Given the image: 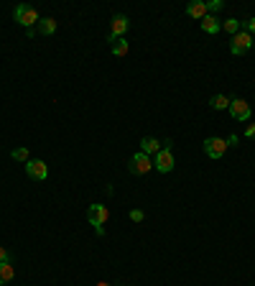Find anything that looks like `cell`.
<instances>
[{
	"mask_svg": "<svg viewBox=\"0 0 255 286\" xmlns=\"http://www.w3.org/2000/svg\"><path fill=\"white\" fill-rule=\"evenodd\" d=\"M16 21L26 28H34V26H38V21H41V16H38V10L34 8V5H16Z\"/></svg>",
	"mask_w": 255,
	"mask_h": 286,
	"instance_id": "1",
	"label": "cell"
},
{
	"mask_svg": "<svg viewBox=\"0 0 255 286\" xmlns=\"http://www.w3.org/2000/svg\"><path fill=\"white\" fill-rule=\"evenodd\" d=\"M87 217H89V222L95 225L97 235H102V233H105V230H102V225L108 222L110 212H108V207H105V204H89V209H87Z\"/></svg>",
	"mask_w": 255,
	"mask_h": 286,
	"instance_id": "2",
	"label": "cell"
},
{
	"mask_svg": "<svg viewBox=\"0 0 255 286\" xmlns=\"http://www.w3.org/2000/svg\"><path fill=\"white\" fill-rule=\"evenodd\" d=\"M151 169H153V161H151V156H146L143 151L136 154V156L128 161V171H130V174H138V176H141V174H148Z\"/></svg>",
	"mask_w": 255,
	"mask_h": 286,
	"instance_id": "3",
	"label": "cell"
},
{
	"mask_svg": "<svg viewBox=\"0 0 255 286\" xmlns=\"http://www.w3.org/2000/svg\"><path fill=\"white\" fill-rule=\"evenodd\" d=\"M128 28H130V21L128 16H123V13H117V16L112 18L110 23V34H108V41H117V39H123V34H128Z\"/></svg>",
	"mask_w": 255,
	"mask_h": 286,
	"instance_id": "4",
	"label": "cell"
},
{
	"mask_svg": "<svg viewBox=\"0 0 255 286\" xmlns=\"http://www.w3.org/2000/svg\"><path fill=\"white\" fill-rule=\"evenodd\" d=\"M250 46H253V36H250L248 31H237V34L232 36V41H230V51H232L235 56L250 51Z\"/></svg>",
	"mask_w": 255,
	"mask_h": 286,
	"instance_id": "5",
	"label": "cell"
},
{
	"mask_svg": "<svg viewBox=\"0 0 255 286\" xmlns=\"http://www.w3.org/2000/svg\"><path fill=\"white\" fill-rule=\"evenodd\" d=\"M224 151H227V141H224V138H215V135H212V138L204 141V154L209 159H222Z\"/></svg>",
	"mask_w": 255,
	"mask_h": 286,
	"instance_id": "6",
	"label": "cell"
},
{
	"mask_svg": "<svg viewBox=\"0 0 255 286\" xmlns=\"http://www.w3.org/2000/svg\"><path fill=\"white\" fill-rule=\"evenodd\" d=\"M26 174L36 179V182H43V179L49 176V166H46V161H38V159H31V161H26Z\"/></svg>",
	"mask_w": 255,
	"mask_h": 286,
	"instance_id": "7",
	"label": "cell"
},
{
	"mask_svg": "<svg viewBox=\"0 0 255 286\" xmlns=\"http://www.w3.org/2000/svg\"><path fill=\"white\" fill-rule=\"evenodd\" d=\"M230 115L235 118V120H250V102L248 100H243V97H235V100H230Z\"/></svg>",
	"mask_w": 255,
	"mask_h": 286,
	"instance_id": "8",
	"label": "cell"
},
{
	"mask_svg": "<svg viewBox=\"0 0 255 286\" xmlns=\"http://www.w3.org/2000/svg\"><path fill=\"white\" fill-rule=\"evenodd\" d=\"M153 166H156V171H161V174H169V171L174 169V156H171L169 148H161V151L156 154Z\"/></svg>",
	"mask_w": 255,
	"mask_h": 286,
	"instance_id": "9",
	"label": "cell"
},
{
	"mask_svg": "<svg viewBox=\"0 0 255 286\" xmlns=\"http://www.w3.org/2000/svg\"><path fill=\"white\" fill-rule=\"evenodd\" d=\"M202 31H204V34H217V31H222V21H219L217 16H209V13H207V16L202 18Z\"/></svg>",
	"mask_w": 255,
	"mask_h": 286,
	"instance_id": "10",
	"label": "cell"
},
{
	"mask_svg": "<svg viewBox=\"0 0 255 286\" xmlns=\"http://www.w3.org/2000/svg\"><path fill=\"white\" fill-rule=\"evenodd\" d=\"M186 16L202 21V18L207 16V3H204V0H194V3H189V5H186Z\"/></svg>",
	"mask_w": 255,
	"mask_h": 286,
	"instance_id": "11",
	"label": "cell"
},
{
	"mask_svg": "<svg viewBox=\"0 0 255 286\" xmlns=\"http://www.w3.org/2000/svg\"><path fill=\"white\" fill-rule=\"evenodd\" d=\"M141 148H143V154H146V156L158 154V151H161V141H156V138H148V135H146V138L141 141Z\"/></svg>",
	"mask_w": 255,
	"mask_h": 286,
	"instance_id": "12",
	"label": "cell"
},
{
	"mask_svg": "<svg viewBox=\"0 0 255 286\" xmlns=\"http://www.w3.org/2000/svg\"><path fill=\"white\" fill-rule=\"evenodd\" d=\"M38 31H41L43 36H51V34L56 31V21H54L51 16H46V18H41V21H38Z\"/></svg>",
	"mask_w": 255,
	"mask_h": 286,
	"instance_id": "13",
	"label": "cell"
},
{
	"mask_svg": "<svg viewBox=\"0 0 255 286\" xmlns=\"http://www.w3.org/2000/svg\"><path fill=\"white\" fill-rule=\"evenodd\" d=\"M13 276H16V268L10 266V261L8 263H0V286H5Z\"/></svg>",
	"mask_w": 255,
	"mask_h": 286,
	"instance_id": "14",
	"label": "cell"
},
{
	"mask_svg": "<svg viewBox=\"0 0 255 286\" xmlns=\"http://www.w3.org/2000/svg\"><path fill=\"white\" fill-rule=\"evenodd\" d=\"M209 105H212L215 110H227V108H230V97H224V95H215L212 100H209Z\"/></svg>",
	"mask_w": 255,
	"mask_h": 286,
	"instance_id": "15",
	"label": "cell"
},
{
	"mask_svg": "<svg viewBox=\"0 0 255 286\" xmlns=\"http://www.w3.org/2000/svg\"><path fill=\"white\" fill-rule=\"evenodd\" d=\"M112 54H115V56H125V54H128V41H125V39H117V41L112 43Z\"/></svg>",
	"mask_w": 255,
	"mask_h": 286,
	"instance_id": "16",
	"label": "cell"
},
{
	"mask_svg": "<svg viewBox=\"0 0 255 286\" xmlns=\"http://www.w3.org/2000/svg\"><path fill=\"white\" fill-rule=\"evenodd\" d=\"M222 28H224V31H227V34H237L240 31V21L237 18H227V21H222Z\"/></svg>",
	"mask_w": 255,
	"mask_h": 286,
	"instance_id": "17",
	"label": "cell"
},
{
	"mask_svg": "<svg viewBox=\"0 0 255 286\" xmlns=\"http://www.w3.org/2000/svg\"><path fill=\"white\" fill-rule=\"evenodd\" d=\"M13 159H16V161H31L28 148H16V151H13Z\"/></svg>",
	"mask_w": 255,
	"mask_h": 286,
	"instance_id": "18",
	"label": "cell"
},
{
	"mask_svg": "<svg viewBox=\"0 0 255 286\" xmlns=\"http://www.w3.org/2000/svg\"><path fill=\"white\" fill-rule=\"evenodd\" d=\"M224 8V3L222 0H212V3H207V13L212 16V13H217V10H222Z\"/></svg>",
	"mask_w": 255,
	"mask_h": 286,
	"instance_id": "19",
	"label": "cell"
},
{
	"mask_svg": "<svg viewBox=\"0 0 255 286\" xmlns=\"http://www.w3.org/2000/svg\"><path fill=\"white\" fill-rule=\"evenodd\" d=\"M130 220H133V222H143V209H133Z\"/></svg>",
	"mask_w": 255,
	"mask_h": 286,
	"instance_id": "20",
	"label": "cell"
},
{
	"mask_svg": "<svg viewBox=\"0 0 255 286\" xmlns=\"http://www.w3.org/2000/svg\"><path fill=\"white\" fill-rule=\"evenodd\" d=\"M243 26H245V31H248V34H255V18H248V21H243Z\"/></svg>",
	"mask_w": 255,
	"mask_h": 286,
	"instance_id": "21",
	"label": "cell"
},
{
	"mask_svg": "<svg viewBox=\"0 0 255 286\" xmlns=\"http://www.w3.org/2000/svg\"><path fill=\"white\" fill-rule=\"evenodd\" d=\"M245 138H255V123H250V125L245 128Z\"/></svg>",
	"mask_w": 255,
	"mask_h": 286,
	"instance_id": "22",
	"label": "cell"
},
{
	"mask_svg": "<svg viewBox=\"0 0 255 286\" xmlns=\"http://www.w3.org/2000/svg\"><path fill=\"white\" fill-rule=\"evenodd\" d=\"M10 261V255H8V250L5 248H0V263H8Z\"/></svg>",
	"mask_w": 255,
	"mask_h": 286,
	"instance_id": "23",
	"label": "cell"
},
{
	"mask_svg": "<svg viewBox=\"0 0 255 286\" xmlns=\"http://www.w3.org/2000/svg\"><path fill=\"white\" fill-rule=\"evenodd\" d=\"M227 146H237V135H230V138H227Z\"/></svg>",
	"mask_w": 255,
	"mask_h": 286,
	"instance_id": "24",
	"label": "cell"
},
{
	"mask_svg": "<svg viewBox=\"0 0 255 286\" xmlns=\"http://www.w3.org/2000/svg\"><path fill=\"white\" fill-rule=\"evenodd\" d=\"M97 286H110V284H105V281H102V284H97Z\"/></svg>",
	"mask_w": 255,
	"mask_h": 286,
	"instance_id": "25",
	"label": "cell"
},
{
	"mask_svg": "<svg viewBox=\"0 0 255 286\" xmlns=\"http://www.w3.org/2000/svg\"><path fill=\"white\" fill-rule=\"evenodd\" d=\"M253 43H255V41H253Z\"/></svg>",
	"mask_w": 255,
	"mask_h": 286,
	"instance_id": "26",
	"label": "cell"
}]
</instances>
